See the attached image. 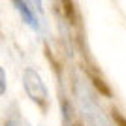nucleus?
Segmentation results:
<instances>
[{
    "label": "nucleus",
    "mask_w": 126,
    "mask_h": 126,
    "mask_svg": "<svg viewBox=\"0 0 126 126\" xmlns=\"http://www.w3.org/2000/svg\"><path fill=\"white\" fill-rule=\"evenodd\" d=\"M6 126H23V124H21V119L17 115H11L6 119Z\"/></svg>",
    "instance_id": "6"
},
{
    "label": "nucleus",
    "mask_w": 126,
    "mask_h": 126,
    "mask_svg": "<svg viewBox=\"0 0 126 126\" xmlns=\"http://www.w3.org/2000/svg\"><path fill=\"white\" fill-rule=\"evenodd\" d=\"M64 126H74V124H72V122H66V124H64Z\"/></svg>",
    "instance_id": "7"
},
{
    "label": "nucleus",
    "mask_w": 126,
    "mask_h": 126,
    "mask_svg": "<svg viewBox=\"0 0 126 126\" xmlns=\"http://www.w3.org/2000/svg\"><path fill=\"white\" fill-rule=\"evenodd\" d=\"M23 87H25L26 96L32 102H36L42 109H45L49 104V90L43 83L42 75L38 74L34 68H25L23 72Z\"/></svg>",
    "instance_id": "2"
},
{
    "label": "nucleus",
    "mask_w": 126,
    "mask_h": 126,
    "mask_svg": "<svg viewBox=\"0 0 126 126\" xmlns=\"http://www.w3.org/2000/svg\"><path fill=\"white\" fill-rule=\"evenodd\" d=\"M111 121H113V124H115V126H126L124 117L119 115V111H111Z\"/></svg>",
    "instance_id": "4"
},
{
    "label": "nucleus",
    "mask_w": 126,
    "mask_h": 126,
    "mask_svg": "<svg viewBox=\"0 0 126 126\" xmlns=\"http://www.w3.org/2000/svg\"><path fill=\"white\" fill-rule=\"evenodd\" d=\"M74 96H75V105L77 113L81 117L85 126H115L111 117L104 111V107L98 102V92L89 79L85 77H75L74 83Z\"/></svg>",
    "instance_id": "1"
},
{
    "label": "nucleus",
    "mask_w": 126,
    "mask_h": 126,
    "mask_svg": "<svg viewBox=\"0 0 126 126\" xmlns=\"http://www.w3.org/2000/svg\"><path fill=\"white\" fill-rule=\"evenodd\" d=\"M13 6H15V10L19 11V15L23 17V21L30 26L32 30L42 32L43 19L38 17V11H40L38 8H40V4H36V2H21V0H15Z\"/></svg>",
    "instance_id": "3"
},
{
    "label": "nucleus",
    "mask_w": 126,
    "mask_h": 126,
    "mask_svg": "<svg viewBox=\"0 0 126 126\" xmlns=\"http://www.w3.org/2000/svg\"><path fill=\"white\" fill-rule=\"evenodd\" d=\"M6 87H8V83H6V72H4V68L0 66V96L6 92Z\"/></svg>",
    "instance_id": "5"
}]
</instances>
